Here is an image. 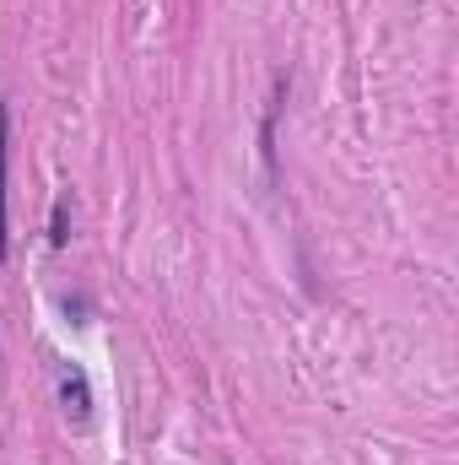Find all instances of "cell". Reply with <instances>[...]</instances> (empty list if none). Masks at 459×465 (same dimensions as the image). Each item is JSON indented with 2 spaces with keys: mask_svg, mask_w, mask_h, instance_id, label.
Returning <instances> with one entry per match:
<instances>
[{
  "mask_svg": "<svg viewBox=\"0 0 459 465\" xmlns=\"http://www.w3.org/2000/svg\"><path fill=\"white\" fill-rule=\"evenodd\" d=\"M0 254H5V114H0Z\"/></svg>",
  "mask_w": 459,
  "mask_h": 465,
  "instance_id": "cell-1",
  "label": "cell"
},
{
  "mask_svg": "<svg viewBox=\"0 0 459 465\" xmlns=\"http://www.w3.org/2000/svg\"><path fill=\"white\" fill-rule=\"evenodd\" d=\"M65 401H76L71 411H76V417H87V390H82V373H65Z\"/></svg>",
  "mask_w": 459,
  "mask_h": 465,
  "instance_id": "cell-2",
  "label": "cell"
}]
</instances>
